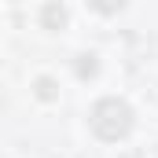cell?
<instances>
[{
  "label": "cell",
  "instance_id": "obj_3",
  "mask_svg": "<svg viewBox=\"0 0 158 158\" xmlns=\"http://www.w3.org/2000/svg\"><path fill=\"white\" fill-rule=\"evenodd\" d=\"M125 4H129V0H88V7L99 11V15H118Z\"/></svg>",
  "mask_w": 158,
  "mask_h": 158
},
{
  "label": "cell",
  "instance_id": "obj_4",
  "mask_svg": "<svg viewBox=\"0 0 158 158\" xmlns=\"http://www.w3.org/2000/svg\"><path fill=\"white\" fill-rule=\"evenodd\" d=\"M37 96H40V99H52V96H55V85H52L48 77H40L37 81Z\"/></svg>",
  "mask_w": 158,
  "mask_h": 158
},
{
  "label": "cell",
  "instance_id": "obj_1",
  "mask_svg": "<svg viewBox=\"0 0 158 158\" xmlns=\"http://www.w3.org/2000/svg\"><path fill=\"white\" fill-rule=\"evenodd\" d=\"M132 121H136L132 107H129L125 99H118V96H107V99H99V103L88 110V125H92V132H96L99 140H107V143L125 140V136L132 132Z\"/></svg>",
  "mask_w": 158,
  "mask_h": 158
},
{
  "label": "cell",
  "instance_id": "obj_2",
  "mask_svg": "<svg viewBox=\"0 0 158 158\" xmlns=\"http://www.w3.org/2000/svg\"><path fill=\"white\" fill-rule=\"evenodd\" d=\"M40 22H44L48 30H63V26H66V7H63V4H48L44 15H40Z\"/></svg>",
  "mask_w": 158,
  "mask_h": 158
}]
</instances>
